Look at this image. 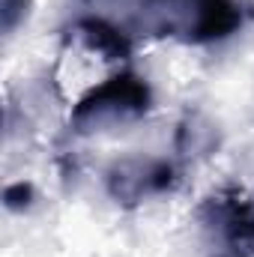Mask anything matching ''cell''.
Wrapping results in <instances>:
<instances>
[{"instance_id": "1", "label": "cell", "mask_w": 254, "mask_h": 257, "mask_svg": "<svg viewBox=\"0 0 254 257\" xmlns=\"http://www.w3.org/2000/svg\"><path fill=\"white\" fill-rule=\"evenodd\" d=\"M141 24L156 36L183 42H215L242 24L236 0H141Z\"/></svg>"}, {"instance_id": "2", "label": "cell", "mask_w": 254, "mask_h": 257, "mask_svg": "<svg viewBox=\"0 0 254 257\" xmlns=\"http://www.w3.org/2000/svg\"><path fill=\"white\" fill-rule=\"evenodd\" d=\"M209 257H254V203L239 189L209 194L200 209Z\"/></svg>"}, {"instance_id": "3", "label": "cell", "mask_w": 254, "mask_h": 257, "mask_svg": "<svg viewBox=\"0 0 254 257\" xmlns=\"http://www.w3.org/2000/svg\"><path fill=\"white\" fill-rule=\"evenodd\" d=\"M150 111V87L138 75H114L102 87L90 90L72 111V123L81 132L126 123Z\"/></svg>"}, {"instance_id": "4", "label": "cell", "mask_w": 254, "mask_h": 257, "mask_svg": "<svg viewBox=\"0 0 254 257\" xmlns=\"http://www.w3.org/2000/svg\"><path fill=\"white\" fill-rule=\"evenodd\" d=\"M174 186V171L162 162H126L111 171V194L120 200H141Z\"/></svg>"}, {"instance_id": "5", "label": "cell", "mask_w": 254, "mask_h": 257, "mask_svg": "<svg viewBox=\"0 0 254 257\" xmlns=\"http://www.w3.org/2000/svg\"><path fill=\"white\" fill-rule=\"evenodd\" d=\"M75 33L84 39V45L90 51H99L105 60H126L132 54V42L126 39L123 30L111 27L108 21H99V18H87L75 27Z\"/></svg>"}]
</instances>
